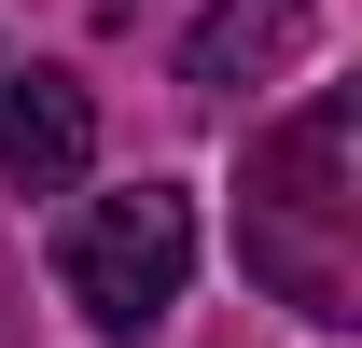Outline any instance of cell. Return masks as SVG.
Listing matches in <instances>:
<instances>
[{
    "label": "cell",
    "instance_id": "6da1fadb",
    "mask_svg": "<svg viewBox=\"0 0 362 348\" xmlns=\"http://www.w3.org/2000/svg\"><path fill=\"white\" fill-rule=\"evenodd\" d=\"M56 279H70V306H84L98 335H153V320L181 306V279H195V209H181L168 181H139V195H98V209L70 223Z\"/></svg>",
    "mask_w": 362,
    "mask_h": 348
},
{
    "label": "cell",
    "instance_id": "7a4b0ae2",
    "mask_svg": "<svg viewBox=\"0 0 362 348\" xmlns=\"http://www.w3.org/2000/svg\"><path fill=\"white\" fill-rule=\"evenodd\" d=\"M334 153H349V112L320 98L307 126L265 153V223H251V265H265L307 320H334V293H349V279H334V251H320V223L349 209V195H334Z\"/></svg>",
    "mask_w": 362,
    "mask_h": 348
},
{
    "label": "cell",
    "instance_id": "3957f363",
    "mask_svg": "<svg viewBox=\"0 0 362 348\" xmlns=\"http://www.w3.org/2000/svg\"><path fill=\"white\" fill-rule=\"evenodd\" d=\"M84 153H98V98L70 84V70H0V181L14 195H70L84 181Z\"/></svg>",
    "mask_w": 362,
    "mask_h": 348
},
{
    "label": "cell",
    "instance_id": "277c9868",
    "mask_svg": "<svg viewBox=\"0 0 362 348\" xmlns=\"http://www.w3.org/2000/svg\"><path fill=\"white\" fill-rule=\"evenodd\" d=\"M293 42H307V0H223V14H209V28L181 42V70H195V84H237V70L265 84V70H279Z\"/></svg>",
    "mask_w": 362,
    "mask_h": 348
}]
</instances>
